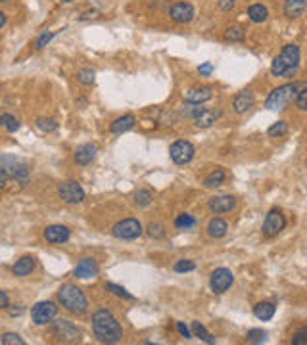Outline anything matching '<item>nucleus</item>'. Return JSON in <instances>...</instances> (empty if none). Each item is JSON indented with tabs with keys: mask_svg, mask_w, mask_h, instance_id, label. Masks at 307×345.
Instances as JSON below:
<instances>
[{
	"mask_svg": "<svg viewBox=\"0 0 307 345\" xmlns=\"http://www.w3.org/2000/svg\"><path fill=\"white\" fill-rule=\"evenodd\" d=\"M92 334L100 343H119L123 337V330L117 318L108 309H98L92 314Z\"/></svg>",
	"mask_w": 307,
	"mask_h": 345,
	"instance_id": "1",
	"label": "nucleus"
},
{
	"mask_svg": "<svg viewBox=\"0 0 307 345\" xmlns=\"http://www.w3.org/2000/svg\"><path fill=\"white\" fill-rule=\"evenodd\" d=\"M299 46L298 44H286L282 52L276 56L271 63V75L275 77H292L299 67Z\"/></svg>",
	"mask_w": 307,
	"mask_h": 345,
	"instance_id": "2",
	"label": "nucleus"
},
{
	"mask_svg": "<svg viewBox=\"0 0 307 345\" xmlns=\"http://www.w3.org/2000/svg\"><path fill=\"white\" fill-rule=\"evenodd\" d=\"M58 301L60 305L71 314H85L87 313V295L83 293L81 288H77L75 284H63L58 290Z\"/></svg>",
	"mask_w": 307,
	"mask_h": 345,
	"instance_id": "3",
	"label": "nucleus"
},
{
	"mask_svg": "<svg viewBox=\"0 0 307 345\" xmlns=\"http://www.w3.org/2000/svg\"><path fill=\"white\" fill-rule=\"evenodd\" d=\"M305 83H288V85L276 86L275 90L267 96V102H265V108L273 111L284 110L290 102H294V96L298 92L301 86Z\"/></svg>",
	"mask_w": 307,
	"mask_h": 345,
	"instance_id": "4",
	"label": "nucleus"
},
{
	"mask_svg": "<svg viewBox=\"0 0 307 345\" xmlns=\"http://www.w3.org/2000/svg\"><path fill=\"white\" fill-rule=\"evenodd\" d=\"M0 169L6 172L8 177H14L16 181L25 182L29 179V165L16 156H10V154L0 156Z\"/></svg>",
	"mask_w": 307,
	"mask_h": 345,
	"instance_id": "5",
	"label": "nucleus"
},
{
	"mask_svg": "<svg viewBox=\"0 0 307 345\" xmlns=\"http://www.w3.org/2000/svg\"><path fill=\"white\" fill-rule=\"evenodd\" d=\"M52 336L58 339V341H63V343H77L81 341V330L69 321H56L52 322Z\"/></svg>",
	"mask_w": 307,
	"mask_h": 345,
	"instance_id": "6",
	"label": "nucleus"
},
{
	"mask_svg": "<svg viewBox=\"0 0 307 345\" xmlns=\"http://www.w3.org/2000/svg\"><path fill=\"white\" fill-rule=\"evenodd\" d=\"M142 234V225L136 219H123L111 228V236L117 240H136Z\"/></svg>",
	"mask_w": 307,
	"mask_h": 345,
	"instance_id": "7",
	"label": "nucleus"
},
{
	"mask_svg": "<svg viewBox=\"0 0 307 345\" xmlns=\"http://www.w3.org/2000/svg\"><path fill=\"white\" fill-rule=\"evenodd\" d=\"M58 314V307L54 301H39L37 305L31 309V318L37 326H44L56 318Z\"/></svg>",
	"mask_w": 307,
	"mask_h": 345,
	"instance_id": "8",
	"label": "nucleus"
},
{
	"mask_svg": "<svg viewBox=\"0 0 307 345\" xmlns=\"http://www.w3.org/2000/svg\"><path fill=\"white\" fill-rule=\"evenodd\" d=\"M232 282H234V275L230 273V268H215L211 273V278H209V288H211L213 293H217V295H221V293H225V291L232 286Z\"/></svg>",
	"mask_w": 307,
	"mask_h": 345,
	"instance_id": "9",
	"label": "nucleus"
},
{
	"mask_svg": "<svg viewBox=\"0 0 307 345\" xmlns=\"http://www.w3.org/2000/svg\"><path fill=\"white\" fill-rule=\"evenodd\" d=\"M58 194H60V198H62L65 204H69V205H77L85 200V190L81 188V184L75 181L62 182V184L58 186Z\"/></svg>",
	"mask_w": 307,
	"mask_h": 345,
	"instance_id": "10",
	"label": "nucleus"
},
{
	"mask_svg": "<svg viewBox=\"0 0 307 345\" xmlns=\"http://www.w3.org/2000/svg\"><path fill=\"white\" fill-rule=\"evenodd\" d=\"M194 154H196V150H194V146H192L188 140H177L173 142L171 148H169V156H171V159H173L177 165L190 163Z\"/></svg>",
	"mask_w": 307,
	"mask_h": 345,
	"instance_id": "11",
	"label": "nucleus"
},
{
	"mask_svg": "<svg viewBox=\"0 0 307 345\" xmlns=\"http://www.w3.org/2000/svg\"><path fill=\"white\" fill-rule=\"evenodd\" d=\"M286 227V219L280 209H271L265 217V223H263V236L265 238H275L276 234H280Z\"/></svg>",
	"mask_w": 307,
	"mask_h": 345,
	"instance_id": "12",
	"label": "nucleus"
},
{
	"mask_svg": "<svg viewBox=\"0 0 307 345\" xmlns=\"http://www.w3.org/2000/svg\"><path fill=\"white\" fill-rule=\"evenodd\" d=\"M196 16V12H194V6L188 4V2H175L171 10H169V17H171V21L179 25H184V23H190L192 19Z\"/></svg>",
	"mask_w": 307,
	"mask_h": 345,
	"instance_id": "13",
	"label": "nucleus"
},
{
	"mask_svg": "<svg viewBox=\"0 0 307 345\" xmlns=\"http://www.w3.org/2000/svg\"><path fill=\"white\" fill-rule=\"evenodd\" d=\"M73 275L81 278V280H87V278H95L98 275V263H96V259L92 257H85L81 259L79 263H77V267L73 270Z\"/></svg>",
	"mask_w": 307,
	"mask_h": 345,
	"instance_id": "14",
	"label": "nucleus"
},
{
	"mask_svg": "<svg viewBox=\"0 0 307 345\" xmlns=\"http://www.w3.org/2000/svg\"><path fill=\"white\" fill-rule=\"evenodd\" d=\"M253 104H255V96H253V92L250 88H246V90H242V92H238V94L234 96L232 108H234V111H237L238 115H242V113L252 110Z\"/></svg>",
	"mask_w": 307,
	"mask_h": 345,
	"instance_id": "15",
	"label": "nucleus"
},
{
	"mask_svg": "<svg viewBox=\"0 0 307 345\" xmlns=\"http://www.w3.org/2000/svg\"><path fill=\"white\" fill-rule=\"evenodd\" d=\"M234 205H237V200L232 196H215L209 200V211L215 213V215H221V213H228L234 209Z\"/></svg>",
	"mask_w": 307,
	"mask_h": 345,
	"instance_id": "16",
	"label": "nucleus"
},
{
	"mask_svg": "<svg viewBox=\"0 0 307 345\" xmlns=\"http://www.w3.org/2000/svg\"><path fill=\"white\" fill-rule=\"evenodd\" d=\"M69 228L63 227V225H50V227L44 228V238H46L50 243H63L69 240Z\"/></svg>",
	"mask_w": 307,
	"mask_h": 345,
	"instance_id": "17",
	"label": "nucleus"
},
{
	"mask_svg": "<svg viewBox=\"0 0 307 345\" xmlns=\"http://www.w3.org/2000/svg\"><path fill=\"white\" fill-rule=\"evenodd\" d=\"M213 98V88L211 86H196V88H190L186 92V102L192 104H204L207 100Z\"/></svg>",
	"mask_w": 307,
	"mask_h": 345,
	"instance_id": "18",
	"label": "nucleus"
},
{
	"mask_svg": "<svg viewBox=\"0 0 307 345\" xmlns=\"http://www.w3.org/2000/svg\"><path fill=\"white\" fill-rule=\"evenodd\" d=\"M307 8V0H284V16L288 19H298L303 16Z\"/></svg>",
	"mask_w": 307,
	"mask_h": 345,
	"instance_id": "19",
	"label": "nucleus"
},
{
	"mask_svg": "<svg viewBox=\"0 0 307 345\" xmlns=\"http://www.w3.org/2000/svg\"><path fill=\"white\" fill-rule=\"evenodd\" d=\"M96 152H98V148H96L95 144H83V146L75 150V161L79 165L92 163L96 157Z\"/></svg>",
	"mask_w": 307,
	"mask_h": 345,
	"instance_id": "20",
	"label": "nucleus"
},
{
	"mask_svg": "<svg viewBox=\"0 0 307 345\" xmlns=\"http://www.w3.org/2000/svg\"><path fill=\"white\" fill-rule=\"evenodd\" d=\"M33 268H35V259H33L31 255H25V257H21L19 261H16V265L12 267V275L27 276L33 273Z\"/></svg>",
	"mask_w": 307,
	"mask_h": 345,
	"instance_id": "21",
	"label": "nucleus"
},
{
	"mask_svg": "<svg viewBox=\"0 0 307 345\" xmlns=\"http://www.w3.org/2000/svg\"><path fill=\"white\" fill-rule=\"evenodd\" d=\"M219 115H221L219 110H202V113L194 117V125H196L198 129H207V127H211L213 123L217 121Z\"/></svg>",
	"mask_w": 307,
	"mask_h": 345,
	"instance_id": "22",
	"label": "nucleus"
},
{
	"mask_svg": "<svg viewBox=\"0 0 307 345\" xmlns=\"http://www.w3.org/2000/svg\"><path fill=\"white\" fill-rule=\"evenodd\" d=\"M134 125H136V119H134V115H123V117H117L115 121H113V123H111L110 131L113 134H121V133L131 131Z\"/></svg>",
	"mask_w": 307,
	"mask_h": 345,
	"instance_id": "23",
	"label": "nucleus"
},
{
	"mask_svg": "<svg viewBox=\"0 0 307 345\" xmlns=\"http://www.w3.org/2000/svg\"><path fill=\"white\" fill-rule=\"evenodd\" d=\"M275 311L276 307L275 303H271V301H261L257 305L253 307V314H255V318H259V321H271L273 316H275Z\"/></svg>",
	"mask_w": 307,
	"mask_h": 345,
	"instance_id": "24",
	"label": "nucleus"
},
{
	"mask_svg": "<svg viewBox=\"0 0 307 345\" xmlns=\"http://www.w3.org/2000/svg\"><path fill=\"white\" fill-rule=\"evenodd\" d=\"M228 230V225L227 220L219 219V217H215L207 223V234L211 236V238H223V236L227 234Z\"/></svg>",
	"mask_w": 307,
	"mask_h": 345,
	"instance_id": "25",
	"label": "nucleus"
},
{
	"mask_svg": "<svg viewBox=\"0 0 307 345\" xmlns=\"http://www.w3.org/2000/svg\"><path fill=\"white\" fill-rule=\"evenodd\" d=\"M248 16L252 19L253 23H263V21H267L269 17V10L263 6V4H252L250 8H248Z\"/></svg>",
	"mask_w": 307,
	"mask_h": 345,
	"instance_id": "26",
	"label": "nucleus"
},
{
	"mask_svg": "<svg viewBox=\"0 0 307 345\" xmlns=\"http://www.w3.org/2000/svg\"><path fill=\"white\" fill-rule=\"evenodd\" d=\"M225 171L223 169H215L213 172H209L207 177L204 179V186L205 188H215V186H221L223 181H225Z\"/></svg>",
	"mask_w": 307,
	"mask_h": 345,
	"instance_id": "27",
	"label": "nucleus"
},
{
	"mask_svg": "<svg viewBox=\"0 0 307 345\" xmlns=\"http://www.w3.org/2000/svg\"><path fill=\"white\" fill-rule=\"evenodd\" d=\"M0 127L4 131H8V133H16L17 129H19V121L12 113H2L0 115Z\"/></svg>",
	"mask_w": 307,
	"mask_h": 345,
	"instance_id": "28",
	"label": "nucleus"
},
{
	"mask_svg": "<svg viewBox=\"0 0 307 345\" xmlns=\"http://www.w3.org/2000/svg\"><path fill=\"white\" fill-rule=\"evenodd\" d=\"M192 334L196 337H200L202 341H205V343H215V337H213L211 334L204 328V324H200V322H192Z\"/></svg>",
	"mask_w": 307,
	"mask_h": 345,
	"instance_id": "29",
	"label": "nucleus"
},
{
	"mask_svg": "<svg viewBox=\"0 0 307 345\" xmlns=\"http://www.w3.org/2000/svg\"><path fill=\"white\" fill-rule=\"evenodd\" d=\"M196 225V219L188 215V213H181V215H177V219H175V227L179 228V230H188Z\"/></svg>",
	"mask_w": 307,
	"mask_h": 345,
	"instance_id": "30",
	"label": "nucleus"
},
{
	"mask_svg": "<svg viewBox=\"0 0 307 345\" xmlns=\"http://www.w3.org/2000/svg\"><path fill=\"white\" fill-rule=\"evenodd\" d=\"M267 134L271 138H280L284 134H288V123H286V121H276L275 125L269 127Z\"/></svg>",
	"mask_w": 307,
	"mask_h": 345,
	"instance_id": "31",
	"label": "nucleus"
},
{
	"mask_svg": "<svg viewBox=\"0 0 307 345\" xmlns=\"http://www.w3.org/2000/svg\"><path fill=\"white\" fill-rule=\"evenodd\" d=\"M152 200H154V196H152V192L146 188H140L134 192V204L140 205V207H146V205L152 204Z\"/></svg>",
	"mask_w": 307,
	"mask_h": 345,
	"instance_id": "32",
	"label": "nucleus"
},
{
	"mask_svg": "<svg viewBox=\"0 0 307 345\" xmlns=\"http://www.w3.org/2000/svg\"><path fill=\"white\" fill-rule=\"evenodd\" d=\"M0 343L2 345H25V339L16 332H6L0 336Z\"/></svg>",
	"mask_w": 307,
	"mask_h": 345,
	"instance_id": "33",
	"label": "nucleus"
},
{
	"mask_svg": "<svg viewBox=\"0 0 307 345\" xmlns=\"http://www.w3.org/2000/svg\"><path fill=\"white\" fill-rule=\"evenodd\" d=\"M202 106L200 104H192V102H184V106L181 108V113L184 115V117H190V119H194L196 115H200L202 113Z\"/></svg>",
	"mask_w": 307,
	"mask_h": 345,
	"instance_id": "34",
	"label": "nucleus"
},
{
	"mask_svg": "<svg viewBox=\"0 0 307 345\" xmlns=\"http://www.w3.org/2000/svg\"><path fill=\"white\" fill-rule=\"evenodd\" d=\"M106 290L111 291L113 295H117V298H121V299H129V301H133V299H134L133 293H129L125 288H121V286H117V284L108 282V284H106Z\"/></svg>",
	"mask_w": 307,
	"mask_h": 345,
	"instance_id": "35",
	"label": "nucleus"
},
{
	"mask_svg": "<svg viewBox=\"0 0 307 345\" xmlns=\"http://www.w3.org/2000/svg\"><path fill=\"white\" fill-rule=\"evenodd\" d=\"M146 232H148L150 238L161 240V238L166 236V227H163V225H159V223H150L148 228H146Z\"/></svg>",
	"mask_w": 307,
	"mask_h": 345,
	"instance_id": "36",
	"label": "nucleus"
},
{
	"mask_svg": "<svg viewBox=\"0 0 307 345\" xmlns=\"http://www.w3.org/2000/svg\"><path fill=\"white\" fill-rule=\"evenodd\" d=\"M244 39V29L242 27H228L225 31V40H230V42H238V40Z\"/></svg>",
	"mask_w": 307,
	"mask_h": 345,
	"instance_id": "37",
	"label": "nucleus"
},
{
	"mask_svg": "<svg viewBox=\"0 0 307 345\" xmlns=\"http://www.w3.org/2000/svg\"><path fill=\"white\" fill-rule=\"evenodd\" d=\"M294 102H296V106H298V110H301V111L307 110V85H303L298 92H296Z\"/></svg>",
	"mask_w": 307,
	"mask_h": 345,
	"instance_id": "38",
	"label": "nucleus"
},
{
	"mask_svg": "<svg viewBox=\"0 0 307 345\" xmlns=\"http://www.w3.org/2000/svg\"><path fill=\"white\" fill-rule=\"evenodd\" d=\"M173 268H175V273H190V270L196 268V263L190 261V259H179V261L175 263Z\"/></svg>",
	"mask_w": 307,
	"mask_h": 345,
	"instance_id": "39",
	"label": "nucleus"
},
{
	"mask_svg": "<svg viewBox=\"0 0 307 345\" xmlns=\"http://www.w3.org/2000/svg\"><path fill=\"white\" fill-rule=\"evenodd\" d=\"M37 127H39L42 133H54L56 129H58V123H56L54 119L40 117V119H37Z\"/></svg>",
	"mask_w": 307,
	"mask_h": 345,
	"instance_id": "40",
	"label": "nucleus"
},
{
	"mask_svg": "<svg viewBox=\"0 0 307 345\" xmlns=\"http://www.w3.org/2000/svg\"><path fill=\"white\" fill-rule=\"evenodd\" d=\"M248 341L250 343H261V341H265V337H267V332L265 330H259V328H253L248 332Z\"/></svg>",
	"mask_w": 307,
	"mask_h": 345,
	"instance_id": "41",
	"label": "nucleus"
},
{
	"mask_svg": "<svg viewBox=\"0 0 307 345\" xmlns=\"http://www.w3.org/2000/svg\"><path fill=\"white\" fill-rule=\"evenodd\" d=\"M95 71L92 69H81L79 73H77V81H79L81 85H85V86H88V85H92L95 83Z\"/></svg>",
	"mask_w": 307,
	"mask_h": 345,
	"instance_id": "42",
	"label": "nucleus"
},
{
	"mask_svg": "<svg viewBox=\"0 0 307 345\" xmlns=\"http://www.w3.org/2000/svg\"><path fill=\"white\" fill-rule=\"evenodd\" d=\"M54 35H56L54 31H44V33H40L39 39L35 40V48H37V50H40V48H44V46H46V44H48V42H50V40L54 39Z\"/></svg>",
	"mask_w": 307,
	"mask_h": 345,
	"instance_id": "43",
	"label": "nucleus"
},
{
	"mask_svg": "<svg viewBox=\"0 0 307 345\" xmlns=\"http://www.w3.org/2000/svg\"><path fill=\"white\" fill-rule=\"evenodd\" d=\"M307 343V328L298 330L292 337V345H305Z\"/></svg>",
	"mask_w": 307,
	"mask_h": 345,
	"instance_id": "44",
	"label": "nucleus"
},
{
	"mask_svg": "<svg viewBox=\"0 0 307 345\" xmlns=\"http://www.w3.org/2000/svg\"><path fill=\"white\" fill-rule=\"evenodd\" d=\"M211 71H213V63L211 62H205V63H202V65L198 67V73H200L202 77H209V75H211Z\"/></svg>",
	"mask_w": 307,
	"mask_h": 345,
	"instance_id": "45",
	"label": "nucleus"
},
{
	"mask_svg": "<svg viewBox=\"0 0 307 345\" xmlns=\"http://www.w3.org/2000/svg\"><path fill=\"white\" fill-rule=\"evenodd\" d=\"M234 6H237V0H219V8L223 12H230Z\"/></svg>",
	"mask_w": 307,
	"mask_h": 345,
	"instance_id": "46",
	"label": "nucleus"
},
{
	"mask_svg": "<svg viewBox=\"0 0 307 345\" xmlns=\"http://www.w3.org/2000/svg\"><path fill=\"white\" fill-rule=\"evenodd\" d=\"M8 305H10L8 293H6V291L0 290V309H8Z\"/></svg>",
	"mask_w": 307,
	"mask_h": 345,
	"instance_id": "47",
	"label": "nucleus"
},
{
	"mask_svg": "<svg viewBox=\"0 0 307 345\" xmlns=\"http://www.w3.org/2000/svg\"><path fill=\"white\" fill-rule=\"evenodd\" d=\"M177 330H179V334L181 336H184V337H192V334L188 332V328L182 324V322H177Z\"/></svg>",
	"mask_w": 307,
	"mask_h": 345,
	"instance_id": "48",
	"label": "nucleus"
},
{
	"mask_svg": "<svg viewBox=\"0 0 307 345\" xmlns=\"http://www.w3.org/2000/svg\"><path fill=\"white\" fill-rule=\"evenodd\" d=\"M6 182H8V175H6V172L0 169V190L6 186Z\"/></svg>",
	"mask_w": 307,
	"mask_h": 345,
	"instance_id": "49",
	"label": "nucleus"
},
{
	"mask_svg": "<svg viewBox=\"0 0 307 345\" xmlns=\"http://www.w3.org/2000/svg\"><path fill=\"white\" fill-rule=\"evenodd\" d=\"M90 17H98V10H90V12H85L81 19H90Z\"/></svg>",
	"mask_w": 307,
	"mask_h": 345,
	"instance_id": "50",
	"label": "nucleus"
},
{
	"mask_svg": "<svg viewBox=\"0 0 307 345\" xmlns=\"http://www.w3.org/2000/svg\"><path fill=\"white\" fill-rule=\"evenodd\" d=\"M4 25H6V14H4V12H0V29H2Z\"/></svg>",
	"mask_w": 307,
	"mask_h": 345,
	"instance_id": "51",
	"label": "nucleus"
},
{
	"mask_svg": "<svg viewBox=\"0 0 307 345\" xmlns=\"http://www.w3.org/2000/svg\"><path fill=\"white\" fill-rule=\"evenodd\" d=\"M62 4H69V2H73V0H60Z\"/></svg>",
	"mask_w": 307,
	"mask_h": 345,
	"instance_id": "52",
	"label": "nucleus"
},
{
	"mask_svg": "<svg viewBox=\"0 0 307 345\" xmlns=\"http://www.w3.org/2000/svg\"><path fill=\"white\" fill-rule=\"evenodd\" d=\"M2 2H6V0H2Z\"/></svg>",
	"mask_w": 307,
	"mask_h": 345,
	"instance_id": "53",
	"label": "nucleus"
}]
</instances>
